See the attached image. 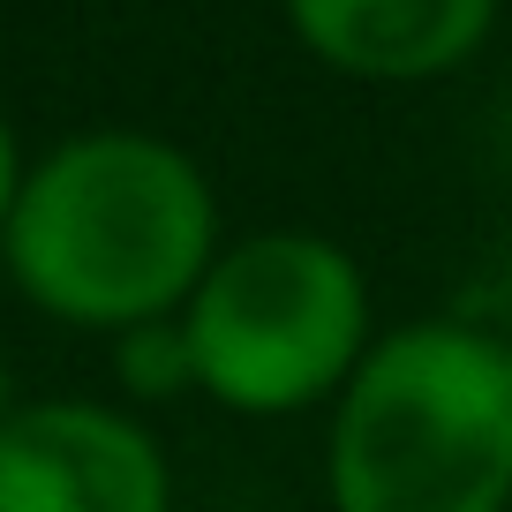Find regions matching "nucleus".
I'll return each instance as SVG.
<instances>
[{
	"label": "nucleus",
	"instance_id": "obj_9",
	"mask_svg": "<svg viewBox=\"0 0 512 512\" xmlns=\"http://www.w3.org/2000/svg\"><path fill=\"white\" fill-rule=\"evenodd\" d=\"M16 407H23V400H16V377H8V369H0V422L16 415Z\"/></svg>",
	"mask_w": 512,
	"mask_h": 512
},
{
	"label": "nucleus",
	"instance_id": "obj_6",
	"mask_svg": "<svg viewBox=\"0 0 512 512\" xmlns=\"http://www.w3.org/2000/svg\"><path fill=\"white\" fill-rule=\"evenodd\" d=\"M121 384L136 392V400H159V392H174V384H196L189 377V347H181V317L121 332Z\"/></svg>",
	"mask_w": 512,
	"mask_h": 512
},
{
	"label": "nucleus",
	"instance_id": "obj_4",
	"mask_svg": "<svg viewBox=\"0 0 512 512\" xmlns=\"http://www.w3.org/2000/svg\"><path fill=\"white\" fill-rule=\"evenodd\" d=\"M0 512H174V475L121 407L23 400L0 422Z\"/></svg>",
	"mask_w": 512,
	"mask_h": 512
},
{
	"label": "nucleus",
	"instance_id": "obj_1",
	"mask_svg": "<svg viewBox=\"0 0 512 512\" xmlns=\"http://www.w3.org/2000/svg\"><path fill=\"white\" fill-rule=\"evenodd\" d=\"M219 256V196L204 166L144 128L68 136L23 174L0 226L16 294L53 324L136 332L189 309Z\"/></svg>",
	"mask_w": 512,
	"mask_h": 512
},
{
	"label": "nucleus",
	"instance_id": "obj_3",
	"mask_svg": "<svg viewBox=\"0 0 512 512\" xmlns=\"http://www.w3.org/2000/svg\"><path fill=\"white\" fill-rule=\"evenodd\" d=\"M181 347L204 400L226 415H294L347 392L369 354V287L339 241L264 226L211 256L181 309Z\"/></svg>",
	"mask_w": 512,
	"mask_h": 512
},
{
	"label": "nucleus",
	"instance_id": "obj_7",
	"mask_svg": "<svg viewBox=\"0 0 512 512\" xmlns=\"http://www.w3.org/2000/svg\"><path fill=\"white\" fill-rule=\"evenodd\" d=\"M23 151H16V128H8V113H0V226H8V211H16V189H23Z\"/></svg>",
	"mask_w": 512,
	"mask_h": 512
},
{
	"label": "nucleus",
	"instance_id": "obj_5",
	"mask_svg": "<svg viewBox=\"0 0 512 512\" xmlns=\"http://www.w3.org/2000/svg\"><path fill=\"white\" fill-rule=\"evenodd\" d=\"M309 61L347 83H437L482 53L497 0H279Z\"/></svg>",
	"mask_w": 512,
	"mask_h": 512
},
{
	"label": "nucleus",
	"instance_id": "obj_2",
	"mask_svg": "<svg viewBox=\"0 0 512 512\" xmlns=\"http://www.w3.org/2000/svg\"><path fill=\"white\" fill-rule=\"evenodd\" d=\"M512 339L490 324H400L369 339L332 415V512H505Z\"/></svg>",
	"mask_w": 512,
	"mask_h": 512
},
{
	"label": "nucleus",
	"instance_id": "obj_8",
	"mask_svg": "<svg viewBox=\"0 0 512 512\" xmlns=\"http://www.w3.org/2000/svg\"><path fill=\"white\" fill-rule=\"evenodd\" d=\"M497 332L512 339V249H505V272H497Z\"/></svg>",
	"mask_w": 512,
	"mask_h": 512
}]
</instances>
